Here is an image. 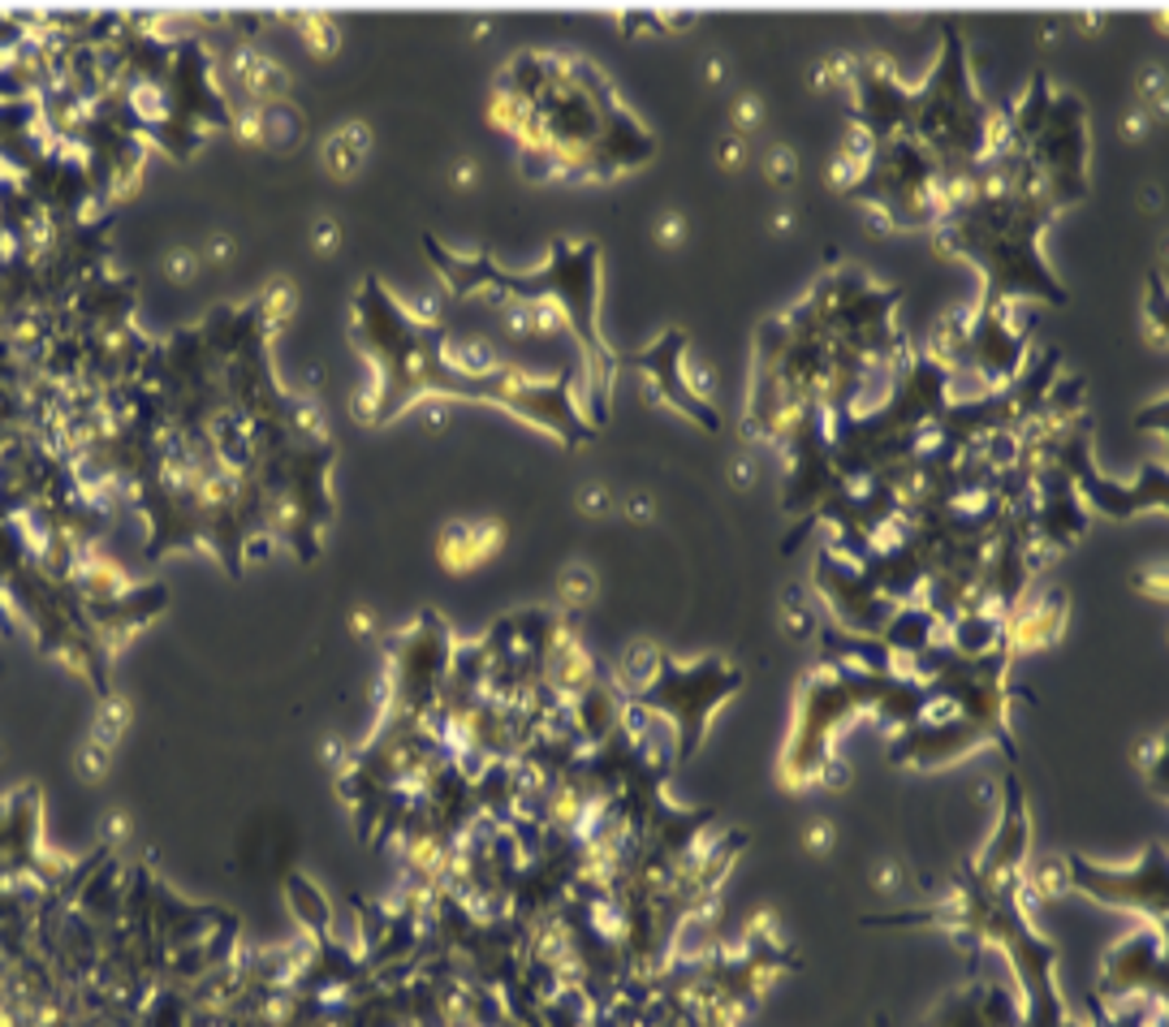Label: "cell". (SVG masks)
<instances>
[{"mask_svg":"<svg viewBox=\"0 0 1169 1027\" xmlns=\"http://www.w3.org/2000/svg\"><path fill=\"white\" fill-rule=\"evenodd\" d=\"M954 355H945L941 363H972L984 376L988 389L1010 385L1014 376H1023L1027 363V337L1023 328L1010 319V307H975V316H958V333L949 337Z\"/></svg>","mask_w":1169,"mask_h":1027,"instance_id":"8","label":"cell"},{"mask_svg":"<svg viewBox=\"0 0 1169 1027\" xmlns=\"http://www.w3.org/2000/svg\"><path fill=\"white\" fill-rule=\"evenodd\" d=\"M488 121L518 143L531 173L604 182L657 156V139L591 61L570 52L514 57L488 100Z\"/></svg>","mask_w":1169,"mask_h":1027,"instance_id":"1","label":"cell"},{"mask_svg":"<svg viewBox=\"0 0 1169 1027\" xmlns=\"http://www.w3.org/2000/svg\"><path fill=\"white\" fill-rule=\"evenodd\" d=\"M1070 881L1088 898L1148 915L1152 928H1161V919H1166V851L1161 846H1152L1143 860H1135L1127 868H1096L1088 860L1070 855L1066 860V885Z\"/></svg>","mask_w":1169,"mask_h":1027,"instance_id":"9","label":"cell"},{"mask_svg":"<svg viewBox=\"0 0 1169 1027\" xmlns=\"http://www.w3.org/2000/svg\"><path fill=\"white\" fill-rule=\"evenodd\" d=\"M682 358H687V333L682 328H669L661 342L648 346V350H618V367H634L648 380V389H652L657 401L673 406L678 415H687L691 424H700L708 433H716L721 428V415L712 410L708 397H700L691 389V380L682 372Z\"/></svg>","mask_w":1169,"mask_h":1027,"instance_id":"10","label":"cell"},{"mask_svg":"<svg viewBox=\"0 0 1169 1027\" xmlns=\"http://www.w3.org/2000/svg\"><path fill=\"white\" fill-rule=\"evenodd\" d=\"M739 691V673L725 670L721 661H703V665H673V661H661V678H652V687L643 691V704H657L661 712L673 716L678 725V751L691 755L695 743L708 730V716L712 709Z\"/></svg>","mask_w":1169,"mask_h":1027,"instance_id":"7","label":"cell"},{"mask_svg":"<svg viewBox=\"0 0 1169 1027\" xmlns=\"http://www.w3.org/2000/svg\"><path fill=\"white\" fill-rule=\"evenodd\" d=\"M945 48L924 87L906 91V139H915L941 173L945 203L972 186L979 160L988 156L1002 118L988 109V100L975 91L967 43L954 27H945Z\"/></svg>","mask_w":1169,"mask_h":1027,"instance_id":"5","label":"cell"},{"mask_svg":"<svg viewBox=\"0 0 1169 1027\" xmlns=\"http://www.w3.org/2000/svg\"><path fill=\"white\" fill-rule=\"evenodd\" d=\"M855 177L842 182L851 199L872 203L897 230H933L945 212V186L928 152L915 139H863Z\"/></svg>","mask_w":1169,"mask_h":1027,"instance_id":"6","label":"cell"},{"mask_svg":"<svg viewBox=\"0 0 1169 1027\" xmlns=\"http://www.w3.org/2000/svg\"><path fill=\"white\" fill-rule=\"evenodd\" d=\"M315 246H319V251H333V246H337V225H333V221H319V230H315Z\"/></svg>","mask_w":1169,"mask_h":1027,"instance_id":"15","label":"cell"},{"mask_svg":"<svg viewBox=\"0 0 1169 1027\" xmlns=\"http://www.w3.org/2000/svg\"><path fill=\"white\" fill-rule=\"evenodd\" d=\"M79 769L87 773V777H100V773H104V748H100V743H91V748L79 755Z\"/></svg>","mask_w":1169,"mask_h":1027,"instance_id":"14","label":"cell"},{"mask_svg":"<svg viewBox=\"0 0 1169 1027\" xmlns=\"http://www.w3.org/2000/svg\"><path fill=\"white\" fill-rule=\"evenodd\" d=\"M164 273L173 281H191L199 273V255L195 251H177V255H169L164 260Z\"/></svg>","mask_w":1169,"mask_h":1027,"instance_id":"13","label":"cell"},{"mask_svg":"<svg viewBox=\"0 0 1169 1027\" xmlns=\"http://www.w3.org/2000/svg\"><path fill=\"white\" fill-rule=\"evenodd\" d=\"M1053 221L1057 212L1049 203L972 177L963 195L945 203L933 230L954 255L972 260L979 268L984 277L979 307H1010V303L1061 307L1066 285L1053 277L1049 260L1040 251V237Z\"/></svg>","mask_w":1169,"mask_h":1027,"instance_id":"4","label":"cell"},{"mask_svg":"<svg viewBox=\"0 0 1169 1027\" xmlns=\"http://www.w3.org/2000/svg\"><path fill=\"white\" fill-rule=\"evenodd\" d=\"M428 251L454 294L497 289L506 303H522L531 312H545V316L548 307L561 312L587 358V406H591V424L600 428L613 401V380L622 372L618 350L609 346L600 328V242L557 237L548 260L536 268H501L488 255H454V251H440L436 242H428Z\"/></svg>","mask_w":1169,"mask_h":1027,"instance_id":"3","label":"cell"},{"mask_svg":"<svg viewBox=\"0 0 1169 1027\" xmlns=\"http://www.w3.org/2000/svg\"><path fill=\"white\" fill-rule=\"evenodd\" d=\"M363 152H367V134H363V125H350V130H337V134L328 139L324 160H328V169L342 177V173H354V169H358Z\"/></svg>","mask_w":1169,"mask_h":1027,"instance_id":"12","label":"cell"},{"mask_svg":"<svg viewBox=\"0 0 1169 1027\" xmlns=\"http://www.w3.org/2000/svg\"><path fill=\"white\" fill-rule=\"evenodd\" d=\"M501 549V527L497 522H454L440 536V566L445 570H475L479 561Z\"/></svg>","mask_w":1169,"mask_h":1027,"instance_id":"11","label":"cell"},{"mask_svg":"<svg viewBox=\"0 0 1169 1027\" xmlns=\"http://www.w3.org/2000/svg\"><path fill=\"white\" fill-rule=\"evenodd\" d=\"M358 342L372 355L376 385L363 397L367 424H389L415 397L445 394L467 401H492L509 415L527 419L531 428H545L561 445H583L596 436V424L575 401V376L561 372L552 380L522 376L518 367H488L467 372L449 358V337L428 316H410L380 281H367L358 294Z\"/></svg>","mask_w":1169,"mask_h":1027,"instance_id":"2","label":"cell"}]
</instances>
